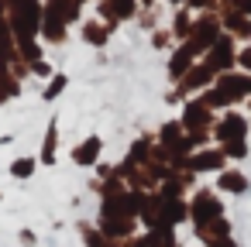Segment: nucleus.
<instances>
[{
    "mask_svg": "<svg viewBox=\"0 0 251 247\" xmlns=\"http://www.w3.org/2000/svg\"><path fill=\"white\" fill-rule=\"evenodd\" d=\"M196 100H200V103H206L213 113H217V110H230V107H234V103H230V100H227V96L217 90V86H206V90H203Z\"/></svg>",
    "mask_w": 251,
    "mask_h": 247,
    "instance_id": "393cba45",
    "label": "nucleus"
},
{
    "mask_svg": "<svg viewBox=\"0 0 251 247\" xmlns=\"http://www.w3.org/2000/svg\"><path fill=\"white\" fill-rule=\"evenodd\" d=\"M224 213V199L217 189H193L189 196V223L193 226H206L210 220H220Z\"/></svg>",
    "mask_w": 251,
    "mask_h": 247,
    "instance_id": "f257e3e1",
    "label": "nucleus"
},
{
    "mask_svg": "<svg viewBox=\"0 0 251 247\" xmlns=\"http://www.w3.org/2000/svg\"><path fill=\"white\" fill-rule=\"evenodd\" d=\"M35 168H38V158H35V155H18V158L7 165L11 179H31V175H35Z\"/></svg>",
    "mask_w": 251,
    "mask_h": 247,
    "instance_id": "b1692460",
    "label": "nucleus"
},
{
    "mask_svg": "<svg viewBox=\"0 0 251 247\" xmlns=\"http://www.w3.org/2000/svg\"><path fill=\"white\" fill-rule=\"evenodd\" d=\"M213 86H217L230 103H241V100H248V96H251V76H248V72H241V69L217 76V83H213Z\"/></svg>",
    "mask_w": 251,
    "mask_h": 247,
    "instance_id": "9d476101",
    "label": "nucleus"
},
{
    "mask_svg": "<svg viewBox=\"0 0 251 247\" xmlns=\"http://www.w3.org/2000/svg\"><path fill=\"white\" fill-rule=\"evenodd\" d=\"M31 76H45V79H52L55 72H52V66H49L45 59H38V62H31Z\"/></svg>",
    "mask_w": 251,
    "mask_h": 247,
    "instance_id": "72a5a7b5",
    "label": "nucleus"
},
{
    "mask_svg": "<svg viewBox=\"0 0 251 247\" xmlns=\"http://www.w3.org/2000/svg\"><path fill=\"white\" fill-rule=\"evenodd\" d=\"M0 18H7V11H4V0H0Z\"/></svg>",
    "mask_w": 251,
    "mask_h": 247,
    "instance_id": "a19ab883",
    "label": "nucleus"
},
{
    "mask_svg": "<svg viewBox=\"0 0 251 247\" xmlns=\"http://www.w3.org/2000/svg\"><path fill=\"white\" fill-rule=\"evenodd\" d=\"M182 7H189L193 14H206V11H217V0H186Z\"/></svg>",
    "mask_w": 251,
    "mask_h": 247,
    "instance_id": "2f4dec72",
    "label": "nucleus"
},
{
    "mask_svg": "<svg viewBox=\"0 0 251 247\" xmlns=\"http://www.w3.org/2000/svg\"><path fill=\"white\" fill-rule=\"evenodd\" d=\"M55 148H59V117H49L42 151H38V165H55Z\"/></svg>",
    "mask_w": 251,
    "mask_h": 247,
    "instance_id": "f3484780",
    "label": "nucleus"
},
{
    "mask_svg": "<svg viewBox=\"0 0 251 247\" xmlns=\"http://www.w3.org/2000/svg\"><path fill=\"white\" fill-rule=\"evenodd\" d=\"M206 247H241V244H237L234 237H217V240H210Z\"/></svg>",
    "mask_w": 251,
    "mask_h": 247,
    "instance_id": "e433bc0d",
    "label": "nucleus"
},
{
    "mask_svg": "<svg viewBox=\"0 0 251 247\" xmlns=\"http://www.w3.org/2000/svg\"><path fill=\"white\" fill-rule=\"evenodd\" d=\"M42 4H45V14H55L62 24H79V18H83L79 0H42Z\"/></svg>",
    "mask_w": 251,
    "mask_h": 247,
    "instance_id": "4468645a",
    "label": "nucleus"
},
{
    "mask_svg": "<svg viewBox=\"0 0 251 247\" xmlns=\"http://www.w3.org/2000/svg\"><path fill=\"white\" fill-rule=\"evenodd\" d=\"M251 120L237 110H224V117H217L213 124V144H230V141H248Z\"/></svg>",
    "mask_w": 251,
    "mask_h": 247,
    "instance_id": "7ed1b4c3",
    "label": "nucleus"
},
{
    "mask_svg": "<svg viewBox=\"0 0 251 247\" xmlns=\"http://www.w3.org/2000/svg\"><path fill=\"white\" fill-rule=\"evenodd\" d=\"M234 11H241V0H217V14L224 18V14H234Z\"/></svg>",
    "mask_w": 251,
    "mask_h": 247,
    "instance_id": "f704fd0d",
    "label": "nucleus"
},
{
    "mask_svg": "<svg viewBox=\"0 0 251 247\" xmlns=\"http://www.w3.org/2000/svg\"><path fill=\"white\" fill-rule=\"evenodd\" d=\"M158 0H138V7H155Z\"/></svg>",
    "mask_w": 251,
    "mask_h": 247,
    "instance_id": "ea45409f",
    "label": "nucleus"
},
{
    "mask_svg": "<svg viewBox=\"0 0 251 247\" xmlns=\"http://www.w3.org/2000/svg\"><path fill=\"white\" fill-rule=\"evenodd\" d=\"M203 62L217 72V76H224V72H234L237 69V42L224 31V38L213 45V48H206V55H203Z\"/></svg>",
    "mask_w": 251,
    "mask_h": 247,
    "instance_id": "0eeeda50",
    "label": "nucleus"
},
{
    "mask_svg": "<svg viewBox=\"0 0 251 247\" xmlns=\"http://www.w3.org/2000/svg\"><path fill=\"white\" fill-rule=\"evenodd\" d=\"M217 192H227V196H244V192H251V179H248L241 168L227 165V168L217 175Z\"/></svg>",
    "mask_w": 251,
    "mask_h": 247,
    "instance_id": "f8f14e48",
    "label": "nucleus"
},
{
    "mask_svg": "<svg viewBox=\"0 0 251 247\" xmlns=\"http://www.w3.org/2000/svg\"><path fill=\"white\" fill-rule=\"evenodd\" d=\"M79 237H83L86 247H107V244H110V240L97 230V223H93V226H90V223H79Z\"/></svg>",
    "mask_w": 251,
    "mask_h": 247,
    "instance_id": "cd10ccee",
    "label": "nucleus"
},
{
    "mask_svg": "<svg viewBox=\"0 0 251 247\" xmlns=\"http://www.w3.org/2000/svg\"><path fill=\"white\" fill-rule=\"evenodd\" d=\"M0 199H4V192H0Z\"/></svg>",
    "mask_w": 251,
    "mask_h": 247,
    "instance_id": "37998d69",
    "label": "nucleus"
},
{
    "mask_svg": "<svg viewBox=\"0 0 251 247\" xmlns=\"http://www.w3.org/2000/svg\"><path fill=\"white\" fill-rule=\"evenodd\" d=\"M151 45H155L158 52H165V48L172 52V48H176V38H172L169 28H155V31H151Z\"/></svg>",
    "mask_w": 251,
    "mask_h": 247,
    "instance_id": "7c9ffc66",
    "label": "nucleus"
},
{
    "mask_svg": "<svg viewBox=\"0 0 251 247\" xmlns=\"http://www.w3.org/2000/svg\"><path fill=\"white\" fill-rule=\"evenodd\" d=\"M155 137H158V144H162L165 151H172V148L186 137V131H182V124H179V120H165V124L158 127V134H155Z\"/></svg>",
    "mask_w": 251,
    "mask_h": 247,
    "instance_id": "5701e85b",
    "label": "nucleus"
},
{
    "mask_svg": "<svg viewBox=\"0 0 251 247\" xmlns=\"http://www.w3.org/2000/svg\"><path fill=\"white\" fill-rule=\"evenodd\" d=\"M193 18H196V14H193L189 7H179V11H176V18H172V28H169V31H172V38H176L179 45L193 38Z\"/></svg>",
    "mask_w": 251,
    "mask_h": 247,
    "instance_id": "aec40b11",
    "label": "nucleus"
},
{
    "mask_svg": "<svg viewBox=\"0 0 251 247\" xmlns=\"http://www.w3.org/2000/svg\"><path fill=\"white\" fill-rule=\"evenodd\" d=\"M176 247H182V244H176Z\"/></svg>",
    "mask_w": 251,
    "mask_h": 247,
    "instance_id": "a18cd8bd",
    "label": "nucleus"
},
{
    "mask_svg": "<svg viewBox=\"0 0 251 247\" xmlns=\"http://www.w3.org/2000/svg\"><path fill=\"white\" fill-rule=\"evenodd\" d=\"M224 31H227L234 42H241V45H251V18H248V14H241V11H234V14H224Z\"/></svg>",
    "mask_w": 251,
    "mask_h": 247,
    "instance_id": "dca6fc26",
    "label": "nucleus"
},
{
    "mask_svg": "<svg viewBox=\"0 0 251 247\" xmlns=\"http://www.w3.org/2000/svg\"><path fill=\"white\" fill-rule=\"evenodd\" d=\"M196 230V240L206 247L210 240H217V237H230V220L227 216H220V220H210L206 226H193Z\"/></svg>",
    "mask_w": 251,
    "mask_h": 247,
    "instance_id": "412c9836",
    "label": "nucleus"
},
{
    "mask_svg": "<svg viewBox=\"0 0 251 247\" xmlns=\"http://www.w3.org/2000/svg\"><path fill=\"white\" fill-rule=\"evenodd\" d=\"M110 4H114V14L121 18V21H131V18H138V0H110Z\"/></svg>",
    "mask_w": 251,
    "mask_h": 247,
    "instance_id": "c756f323",
    "label": "nucleus"
},
{
    "mask_svg": "<svg viewBox=\"0 0 251 247\" xmlns=\"http://www.w3.org/2000/svg\"><path fill=\"white\" fill-rule=\"evenodd\" d=\"M18 240H21V244H25V247H35V244H38V233H35V230H28V226H25V230H18Z\"/></svg>",
    "mask_w": 251,
    "mask_h": 247,
    "instance_id": "c9c22d12",
    "label": "nucleus"
},
{
    "mask_svg": "<svg viewBox=\"0 0 251 247\" xmlns=\"http://www.w3.org/2000/svg\"><path fill=\"white\" fill-rule=\"evenodd\" d=\"M97 18L103 21V28L114 35L117 31V24H121V18L114 14V4H110V0H97Z\"/></svg>",
    "mask_w": 251,
    "mask_h": 247,
    "instance_id": "bb28decb",
    "label": "nucleus"
},
{
    "mask_svg": "<svg viewBox=\"0 0 251 247\" xmlns=\"http://www.w3.org/2000/svg\"><path fill=\"white\" fill-rule=\"evenodd\" d=\"M100 155H103V137L90 134L86 141H79V144L73 148V165H79V168H97V165H100Z\"/></svg>",
    "mask_w": 251,
    "mask_h": 247,
    "instance_id": "9b49d317",
    "label": "nucleus"
},
{
    "mask_svg": "<svg viewBox=\"0 0 251 247\" xmlns=\"http://www.w3.org/2000/svg\"><path fill=\"white\" fill-rule=\"evenodd\" d=\"M18 4H21V0H4V11L11 14V11H18Z\"/></svg>",
    "mask_w": 251,
    "mask_h": 247,
    "instance_id": "4c0bfd02",
    "label": "nucleus"
},
{
    "mask_svg": "<svg viewBox=\"0 0 251 247\" xmlns=\"http://www.w3.org/2000/svg\"><path fill=\"white\" fill-rule=\"evenodd\" d=\"M155 144H158V137H155V134H141V137H134V141H131V148H127V161L141 168V165L151 158Z\"/></svg>",
    "mask_w": 251,
    "mask_h": 247,
    "instance_id": "a211bd4d",
    "label": "nucleus"
},
{
    "mask_svg": "<svg viewBox=\"0 0 251 247\" xmlns=\"http://www.w3.org/2000/svg\"><path fill=\"white\" fill-rule=\"evenodd\" d=\"M66 90H69V76H66V72H55V76L49 79V86L42 90V100H45V103H52V100H55V96H62Z\"/></svg>",
    "mask_w": 251,
    "mask_h": 247,
    "instance_id": "a878e982",
    "label": "nucleus"
},
{
    "mask_svg": "<svg viewBox=\"0 0 251 247\" xmlns=\"http://www.w3.org/2000/svg\"><path fill=\"white\" fill-rule=\"evenodd\" d=\"M237 69L251 76V45H241L237 48Z\"/></svg>",
    "mask_w": 251,
    "mask_h": 247,
    "instance_id": "473e14b6",
    "label": "nucleus"
},
{
    "mask_svg": "<svg viewBox=\"0 0 251 247\" xmlns=\"http://www.w3.org/2000/svg\"><path fill=\"white\" fill-rule=\"evenodd\" d=\"M220 38H224V18H220L217 11H206V14H196V18H193V42L203 48V55H206V48H213Z\"/></svg>",
    "mask_w": 251,
    "mask_h": 247,
    "instance_id": "39448f33",
    "label": "nucleus"
},
{
    "mask_svg": "<svg viewBox=\"0 0 251 247\" xmlns=\"http://www.w3.org/2000/svg\"><path fill=\"white\" fill-rule=\"evenodd\" d=\"M21 79L7 69V62L0 59V103H7V100H14V96H21Z\"/></svg>",
    "mask_w": 251,
    "mask_h": 247,
    "instance_id": "4be33fe9",
    "label": "nucleus"
},
{
    "mask_svg": "<svg viewBox=\"0 0 251 247\" xmlns=\"http://www.w3.org/2000/svg\"><path fill=\"white\" fill-rule=\"evenodd\" d=\"M189 220V199H162L158 206V226L169 223V226H182Z\"/></svg>",
    "mask_w": 251,
    "mask_h": 247,
    "instance_id": "ddd939ff",
    "label": "nucleus"
},
{
    "mask_svg": "<svg viewBox=\"0 0 251 247\" xmlns=\"http://www.w3.org/2000/svg\"><path fill=\"white\" fill-rule=\"evenodd\" d=\"M224 168H227V155H224V148H217V144L200 148V151L189 155V172H193V175H206V172L220 175Z\"/></svg>",
    "mask_w": 251,
    "mask_h": 247,
    "instance_id": "1a4fd4ad",
    "label": "nucleus"
},
{
    "mask_svg": "<svg viewBox=\"0 0 251 247\" xmlns=\"http://www.w3.org/2000/svg\"><path fill=\"white\" fill-rule=\"evenodd\" d=\"M38 42H45V45H66V42H69V24H62L55 14H45V18H42V35H38Z\"/></svg>",
    "mask_w": 251,
    "mask_h": 247,
    "instance_id": "2eb2a0df",
    "label": "nucleus"
},
{
    "mask_svg": "<svg viewBox=\"0 0 251 247\" xmlns=\"http://www.w3.org/2000/svg\"><path fill=\"white\" fill-rule=\"evenodd\" d=\"M97 230H100L107 240H127V237L138 233V220H131V216H124V213H117V209H110V206L100 202Z\"/></svg>",
    "mask_w": 251,
    "mask_h": 247,
    "instance_id": "f03ea898",
    "label": "nucleus"
},
{
    "mask_svg": "<svg viewBox=\"0 0 251 247\" xmlns=\"http://www.w3.org/2000/svg\"><path fill=\"white\" fill-rule=\"evenodd\" d=\"M241 14H248V18H251V0H241Z\"/></svg>",
    "mask_w": 251,
    "mask_h": 247,
    "instance_id": "58836bf2",
    "label": "nucleus"
},
{
    "mask_svg": "<svg viewBox=\"0 0 251 247\" xmlns=\"http://www.w3.org/2000/svg\"><path fill=\"white\" fill-rule=\"evenodd\" d=\"M169 4H176V7H182V4H186V0H169Z\"/></svg>",
    "mask_w": 251,
    "mask_h": 247,
    "instance_id": "79ce46f5",
    "label": "nucleus"
},
{
    "mask_svg": "<svg viewBox=\"0 0 251 247\" xmlns=\"http://www.w3.org/2000/svg\"><path fill=\"white\" fill-rule=\"evenodd\" d=\"M213 83H217V72L200 59V62L176 83V93H179V100H193V96H200V93H203L206 86H213Z\"/></svg>",
    "mask_w": 251,
    "mask_h": 247,
    "instance_id": "423d86ee",
    "label": "nucleus"
},
{
    "mask_svg": "<svg viewBox=\"0 0 251 247\" xmlns=\"http://www.w3.org/2000/svg\"><path fill=\"white\" fill-rule=\"evenodd\" d=\"M179 124H182V131L186 134H200V131H213V124H217V113L206 107V103H200L196 96L193 100H182V113H179Z\"/></svg>",
    "mask_w": 251,
    "mask_h": 247,
    "instance_id": "20e7f679",
    "label": "nucleus"
},
{
    "mask_svg": "<svg viewBox=\"0 0 251 247\" xmlns=\"http://www.w3.org/2000/svg\"><path fill=\"white\" fill-rule=\"evenodd\" d=\"M79 35H83V42H86L90 48H103V45L110 42V31L103 28V21H100V18H90V21H83Z\"/></svg>",
    "mask_w": 251,
    "mask_h": 247,
    "instance_id": "6ab92c4d",
    "label": "nucleus"
},
{
    "mask_svg": "<svg viewBox=\"0 0 251 247\" xmlns=\"http://www.w3.org/2000/svg\"><path fill=\"white\" fill-rule=\"evenodd\" d=\"M217 148H224L227 161H244V158L251 155V144H248V141H230V144H217Z\"/></svg>",
    "mask_w": 251,
    "mask_h": 247,
    "instance_id": "c85d7f7f",
    "label": "nucleus"
},
{
    "mask_svg": "<svg viewBox=\"0 0 251 247\" xmlns=\"http://www.w3.org/2000/svg\"><path fill=\"white\" fill-rule=\"evenodd\" d=\"M79 4H86V0H79Z\"/></svg>",
    "mask_w": 251,
    "mask_h": 247,
    "instance_id": "c03bdc74",
    "label": "nucleus"
},
{
    "mask_svg": "<svg viewBox=\"0 0 251 247\" xmlns=\"http://www.w3.org/2000/svg\"><path fill=\"white\" fill-rule=\"evenodd\" d=\"M200 59H203V48H200L193 38H189V42H182V45H176V48H172V55H169V79H172V83H179V79H182V76L200 62Z\"/></svg>",
    "mask_w": 251,
    "mask_h": 247,
    "instance_id": "6e6552de",
    "label": "nucleus"
}]
</instances>
